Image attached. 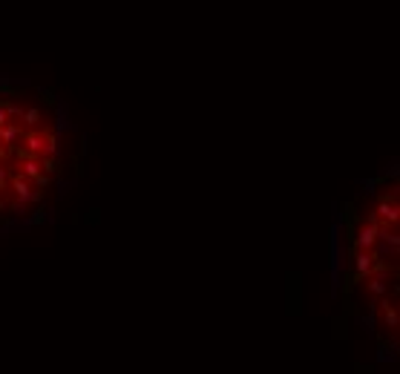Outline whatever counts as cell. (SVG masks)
Masks as SVG:
<instances>
[{
  "label": "cell",
  "instance_id": "obj_6",
  "mask_svg": "<svg viewBox=\"0 0 400 374\" xmlns=\"http://www.w3.org/2000/svg\"><path fill=\"white\" fill-rule=\"evenodd\" d=\"M383 322L389 328H397V311H394V303H389V300H383Z\"/></svg>",
  "mask_w": 400,
  "mask_h": 374
},
{
  "label": "cell",
  "instance_id": "obj_9",
  "mask_svg": "<svg viewBox=\"0 0 400 374\" xmlns=\"http://www.w3.org/2000/svg\"><path fill=\"white\" fill-rule=\"evenodd\" d=\"M23 121H26L29 127H38V124H41V109H38V107L23 109Z\"/></svg>",
  "mask_w": 400,
  "mask_h": 374
},
{
  "label": "cell",
  "instance_id": "obj_14",
  "mask_svg": "<svg viewBox=\"0 0 400 374\" xmlns=\"http://www.w3.org/2000/svg\"><path fill=\"white\" fill-rule=\"evenodd\" d=\"M6 121H9V118H6V113H3V107H0V127L6 124Z\"/></svg>",
  "mask_w": 400,
  "mask_h": 374
},
{
  "label": "cell",
  "instance_id": "obj_2",
  "mask_svg": "<svg viewBox=\"0 0 400 374\" xmlns=\"http://www.w3.org/2000/svg\"><path fill=\"white\" fill-rule=\"evenodd\" d=\"M377 245V225H366L363 231L357 233V248L360 250H372Z\"/></svg>",
  "mask_w": 400,
  "mask_h": 374
},
{
  "label": "cell",
  "instance_id": "obj_1",
  "mask_svg": "<svg viewBox=\"0 0 400 374\" xmlns=\"http://www.w3.org/2000/svg\"><path fill=\"white\" fill-rule=\"evenodd\" d=\"M374 253L372 250H360V253H357V259H354V271H357V279H360V276H369L372 274V268H374Z\"/></svg>",
  "mask_w": 400,
  "mask_h": 374
},
{
  "label": "cell",
  "instance_id": "obj_16",
  "mask_svg": "<svg viewBox=\"0 0 400 374\" xmlns=\"http://www.w3.org/2000/svg\"><path fill=\"white\" fill-rule=\"evenodd\" d=\"M0 159H3V150H0Z\"/></svg>",
  "mask_w": 400,
  "mask_h": 374
},
{
  "label": "cell",
  "instance_id": "obj_12",
  "mask_svg": "<svg viewBox=\"0 0 400 374\" xmlns=\"http://www.w3.org/2000/svg\"><path fill=\"white\" fill-rule=\"evenodd\" d=\"M35 184L38 187H46V184H49V176H44V173H41V176H35Z\"/></svg>",
  "mask_w": 400,
  "mask_h": 374
},
{
  "label": "cell",
  "instance_id": "obj_3",
  "mask_svg": "<svg viewBox=\"0 0 400 374\" xmlns=\"http://www.w3.org/2000/svg\"><path fill=\"white\" fill-rule=\"evenodd\" d=\"M12 190H15V196H18L20 202H26V205H29V199H32V193H35L23 176H15V178H12Z\"/></svg>",
  "mask_w": 400,
  "mask_h": 374
},
{
  "label": "cell",
  "instance_id": "obj_7",
  "mask_svg": "<svg viewBox=\"0 0 400 374\" xmlns=\"http://www.w3.org/2000/svg\"><path fill=\"white\" fill-rule=\"evenodd\" d=\"M44 135H26V147H29V153H44Z\"/></svg>",
  "mask_w": 400,
  "mask_h": 374
},
{
  "label": "cell",
  "instance_id": "obj_15",
  "mask_svg": "<svg viewBox=\"0 0 400 374\" xmlns=\"http://www.w3.org/2000/svg\"><path fill=\"white\" fill-rule=\"evenodd\" d=\"M0 210H6V205H3V199H0Z\"/></svg>",
  "mask_w": 400,
  "mask_h": 374
},
{
  "label": "cell",
  "instance_id": "obj_10",
  "mask_svg": "<svg viewBox=\"0 0 400 374\" xmlns=\"http://www.w3.org/2000/svg\"><path fill=\"white\" fill-rule=\"evenodd\" d=\"M363 328L369 331V334H374V308L369 311V317H363Z\"/></svg>",
  "mask_w": 400,
  "mask_h": 374
},
{
  "label": "cell",
  "instance_id": "obj_5",
  "mask_svg": "<svg viewBox=\"0 0 400 374\" xmlns=\"http://www.w3.org/2000/svg\"><path fill=\"white\" fill-rule=\"evenodd\" d=\"M377 213L383 216V219H386V222H397V207H394V202H389V199H383L380 205H377Z\"/></svg>",
  "mask_w": 400,
  "mask_h": 374
},
{
  "label": "cell",
  "instance_id": "obj_4",
  "mask_svg": "<svg viewBox=\"0 0 400 374\" xmlns=\"http://www.w3.org/2000/svg\"><path fill=\"white\" fill-rule=\"evenodd\" d=\"M23 135H20V130H18V124H3L0 127V141H6L12 147L15 141H20Z\"/></svg>",
  "mask_w": 400,
  "mask_h": 374
},
{
  "label": "cell",
  "instance_id": "obj_8",
  "mask_svg": "<svg viewBox=\"0 0 400 374\" xmlns=\"http://www.w3.org/2000/svg\"><path fill=\"white\" fill-rule=\"evenodd\" d=\"M23 176H29V178L41 176V164H38L35 159H26V161H23Z\"/></svg>",
  "mask_w": 400,
  "mask_h": 374
},
{
  "label": "cell",
  "instance_id": "obj_11",
  "mask_svg": "<svg viewBox=\"0 0 400 374\" xmlns=\"http://www.w3.org/2000/svg\"><path fill=\"white\" fill-rule=\"evenodd\" d=\"M12 213H20V216H23V213H26V202H20V199H18V202L12 205Z\"/></svg>",
  "mask_w": 400,
  "mask_h": 374
},
{
  "label": "cell",
  "instance_id": "obj_13",
  "mask_svg": "<svg viewBox=\"0 0 400 374\" xmlns=\"http://www.w3.org/2000/svg\"><path fill=\"white\" fill-rule=\"evenodd\" d=\"M6 184V167H3V164H0V187Z\"/></svg>",
  "mask_w": 400,
  "mask_h": 374
}]
</instances>
